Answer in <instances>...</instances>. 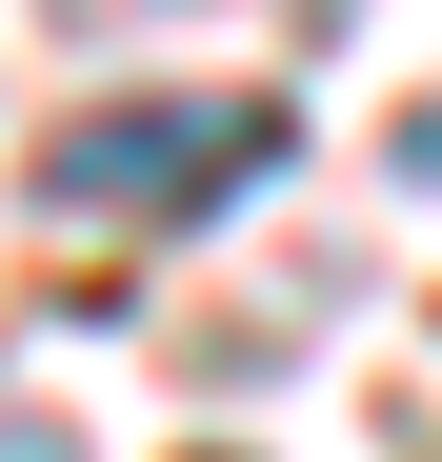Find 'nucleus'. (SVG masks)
<instances>
[{
    "instance_id": "1",
    "label": "nucleus",
    "mask_w": 442,
    "mask_h": 462,
    "mask_svg": "<svg viewBox=\"0 0 442 462\" xmlns=\"http://www.w3.org/2000/svg\"><path fill=\"white\" fill-rule=\"evenodd\" d=\"M242 181H281V101H101L41 141L60 221H221Z\"/></svg>"
},
{
    "instance_id": "3",
    "label": "nucleus",
    "mask_w": 442,
    "mask_h": 462,
    "mask_svg": "<svg viewBox=\"0 0 442 462\" xmlns=\"http://www.w3.org/2000/svg\"><path fill=\"white\" fill-rule=\"evenodd\" d=\"M0 462H60V442H0Z\"/></svg>"
},
{
    "instance_id": "2",
    "label": "nucleus",
    "mask_w": 442,
    "mask_h": 462,
    "mask_svg": "<svg viewBox=\"0 0 442 462\" xmlns=\"http://www.w3.org/2000/svg\"><path fill=\"white\" fill-rule=\"evenodd\" d=\"M60 21H141V0H60Z\"/></svg>"
}]
</instances>
